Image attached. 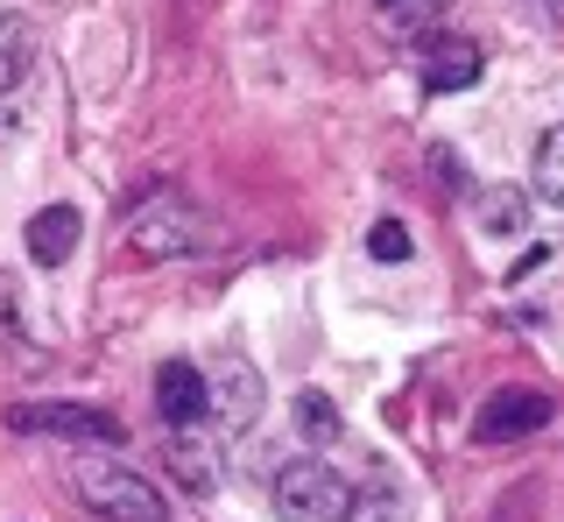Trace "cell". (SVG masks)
Instances as JSON below:
<instances>
[{
    "instance_id": "6da1fadb",
    "label": "cell",
    "mask_w": 564,
    "mask_h": 522,
    "mask_svg": "<svg viewBox=\"0 0 564 522\" xmlns=\"http://www.w3.org/2000/svg\"><path fill=\"white\" fill-rule=\"evenodd\" d=\"M70 487H78V501L99 522H170V501L120 459H78L70 466Z\"/></svg>"
},
{
    "instance_id": "7a4b0ae2",
    "label": "cell",
    "mask_w": 564,
    "mask_h": 522,
    "mask_svg": "<svg viewBox=\"0 0 564 522\" xmlns=\"http://www.w3.org/2000/svg\"><path fill=\"white\" fill-rule=\"evenodd\" d=\"M346 474L339 466H325L311 452V459H282L275 466V487H269V501H275V515L282 522H339L346 515Z\"/></svg>"
},
{
    "instance_id": "3957f363",
    "label": "cell",
    "mask_w": 564,
    "mask_h": 522,
    "mask_svg": "<svg viewBox=\"0 0 564 522\" xmlns=\"http://www.w3.org/2000/svg\"><path fill=\"white\" fill-rule=\"evenodd\" d=\"M128 248L134 261H176V254H198L205 248V213L176 191H155L149 205L128 219Z\"/></svg>"
},
{
    "instance_id": "277c9868",
    "label": "cell",
    "mask_w": 564,
    "mask_h": 522,
    "mask_svg": "<svg viewBox=\"0 0 564 522\" xmlns=\"http://www.w3.org/2000/svg\"><path fill=\"white\" fill-rule=\"evenodd\" d=\"M22 438H85V445H120V416L85 410V403H22L8 416Z\"/></svg>"
},
{
    "instance_id": "5b68a950",
    "label": "cell",
    "mask_w": 564,
    "mask_h": 522,
    "mask_svg": "<svg viewBox=\"0 0 564 522\" xmlns=\"http://www.w3.org/2000/svg\"><path fill=\"white\" fill-rule=\"evenodd\" d=\"M551 395H536V389H494L480 416H473V438L480 445H516V438H536L543 424H551Z\"/></svg>"
},
{
    "instance_id": "8992f818",
    "label": "cell",
    "mask_w": 564,
    "mask_h": 522,
    "mask_svg": "<svg viewBox=\"0 0 564 522\" xmlns=\"http://www.w3.org/2000/svg\"><path fill=\"white\" fill-rule=\"evenodd\" d=\"M205 416L226 431V438H247L254 416H261V374L247 368V360H226V368L205 381Z\"/></svg>"
},
{
    "instance_id": "52a82bcc",
    "label": "cell",
    "mask_w": 564,
    "mask_h": 522,
    "mask_svg": "<svg viewBox=\"0 0 564 522\" xmlns=\"http://www.w3.org/2000/svg\"><path fill=\"white\" fill-rule=\"evenodd\" d=\"M78 240H85V213H78V205H43V213L29 219L22 248H29L35 269H64V261L78 254Z\"/></svg>"
},
{
    "instance_id": "ba28073f",
    "label": "cell",
    "mask_w": 564,
    "mask_h": 522,
    "mask_svg": "<svg viewBox=\"0 0 564 522\" xmlns=\"http://www.w3.org/2000/svg\"><path fill=\"white\" fill-rule=\"evenodd\" d=\"M155 410H163L170 431L205 424V374L191 368V360H163V374H155Z\"/></svg>"
},
{
    "instance_id": "9c48e42d",
    "label": "cell",
    "mask_w": 564,
    "mask_h": 522,
    "mask_svg": "<svg viewBox=\"0 0 564 522\" xmlns=\"http://www.w3.org/2000/svg\"><path fill=\"white\" fill-rule=\"evenodd\" d=\"M423 85H431V93H473V85H480V43L473 36H437L423 50Z\"/></svg>"
},
{
    "instance_id": "30bf717a",
    "label": "cell",
    "mask_w": 564,
    "mask_h": 522,
    "mask_svg": "<svg viewBox=\"0 0 564 522\" xmlns=\"http://www.w3.org/2000/svg\"><path fill=\"white\" fill-rule=\"evenodd\" d=\"M35 57H43V29H35L29 14H0V99L29 85Z\"/></svg>"
},
{
    "instance_id": "8fae6325",
    "label": "cell",
    "mask_w": 564,
    "mask_h": 522,
    "mask_svg": "<svg viewBox=\"0 0 564 522\" xmlns=\"http://www.w3.org/2000/svg\"><path fill=\"white\" fill-rule=\"evenodd\" d=\"M170 480L184 487V494H212V487H219V452L198 438V424L170 431Z\"/></svg>"
},
{
    "instance_id": "7c38bea8",
    "label": "cell",
    "mask_w": 564,
    "mask_h": 522,
    "mask_svg": "<svg viewBox=\"0 0 564 522\" xmlns=\"http://www.w3.org/2000/svg\"><path fill=\"white\" fill-rule=\"evenodd\" d=\"M529 191H516V184H480L473 191V219H480V233H494V240H516L522 226H529Z\"/></svg>"
},
{
    "instance_id": "4fadbf2b",
    "label": "cell",
    "mask_w": 564,
    "mask_h": 522,
    "mask_svg": "<svg viewBox=\"0 0 564 522\" xmlns=\"http://www.w3.org/2000/svg\"><path fill=\"white\" fill-rule=\"evenodd\" d=\"M536 205H564V128H551L536 142V191H529Z\"/></svg>"
},
{
    "instance_id": "5bb4252c",
    "label": "cell",
    "mask_w": 564,
    "mask_h": 522,
    "mask_svg": "<svg viewBox=\"0 0 564 522\" xmlns=\"http://www.w3.org/2000/svg\"><path fill=\"white\" fill-rule=\"evenodd\" d=\"M296 431H304L311 445H332V438H339V410H332V395H317V389L296 395Z\"/></svg>"
},
{
    "instance_id": "9a60e30c",
    "label": "cell",
    "mask_w": 564,
    "mask_h": 522,
    "mask_svg": "<svg viewBox=\"0 0 564 522\" xmlns=\"http://www.w3.org/2000/svg\"><path fill=\"white\" fill-rule=\"evenodd\" d=\"M339 522H402V494L395 487H367V494H346Z\"/></svg>"
},
{
    "instance_id": "2e32d148",
    "label": "cell",
    "mask_w": 564,
    "mask_h": 522,
    "mask_svg": "<svg viewBox=\"0 0 564 522\" xmlns=\"http://www.w3.org/2000/svg\"><path fill=\"white\" fill-rule=\"evenodd\" d=\"M367 254H375V261H410V254H416V248H410V226H402V219H375Z\"/></svg>"
},
{
    "instance_id": "e0dca14e",
    "label": "cell",
    "mask_w": 564,
    "mask_h": 522,
    "mask_svg": "<svg viewBox=\"0 0 564 522\" xmlns=\"http://www.w3.org/2000/svg\"><path fill=\"white\" fill-rule=\"evenodd\" d=\"M431 163H437V177H452V184H458V177H466V163H458V155H452V149H437V155H431Z\"/></svg>"
}]
</instances>
